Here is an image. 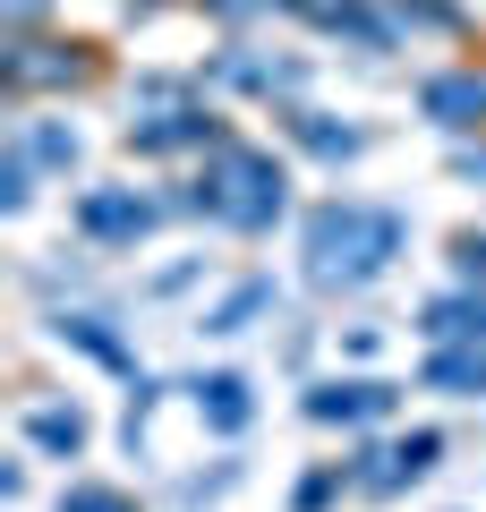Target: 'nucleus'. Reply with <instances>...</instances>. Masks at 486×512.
Listing matches in <instances>:
<instances>
[{
  "mask_svg": "<svg viewBox=\"0 0 486 512\" xmlns=\"http://www.w3.org/2000/svg\"><path fill=\"white\" fill-rule=\"evenodd\" d=\"M401 239H410V222L384 214V205H316L307 214V282L316 291H359L401 256Z\"/></svg>",
  "mask_w": 486,
  "mask_h": 512,
  "instance_id": "f257e3e1",
  "label": "nucleus"
},
{
  "mask_svg": "<svg viewBox=\"0 0 486 512\" xmlns=\"http://www.w3.org/2000/svg\"><path fill=\"white\" fill-rule=\"evenodd\" d=\"M197 205L214 222H231V231H265L282 214V163L273 154H248V146H222L214 171L197 180Z\"/></svg>",
  "mask_w": 486,
  "mask_h": 512,
  "instance_id": "f03ea898",
  "label": "nucleus"
},
{
  "mask_svg": "<svg viewBox=\"0 0 486 512\" xmlns=\"http://www.w3.org/2000/svg\"><path fill=\"white\" fill-rule=\"evenodd\" d=\"M77 222H86L94 239H145V231H154V205L128 197V188H94V197L77 205Z\"/></svg>",
  "mask_w": 486,
  "mask_h": 512,
  "instance_id": "7ed1b4c3",
  "label": "nucleus"
},
{
  "mask_svg": "<svg viewBox=\"0 0 486 512\" xmlns=\"http://www.w3.org/2000/svg\"><path fill=\"white\" fill-rule=\"evenodd\" d=\"M393 410V384H316L307 393V419H384Z\"/></svg>",
  "mask_w": 486,
  "mask_h": 512,
  "instance_id": "20e7f679",
  "label": "nucleus"
},
{
  "mask_svg": "<svg viewBox=\"0 0 486 512\" xmlns=\"http://www.w3.org/2000/svg\"><path fill=\"white\" fill-rule=\"evenodd\" d=\"M418 103H427V120H444V128H478L486 120V77H435Z\"/></svg>",
  "mask_w": 486,
  "mask_h": 512,
  "instance_id": "39448f33",
  "label": "nucleus"
},
{
  "mask_svg": "<svg viewBox=\"0 0 486 512\" xmlns=\"http://www.w3.org/2000/svg\"><path fill=\"white\" fill-rule=\"evenodd\" d=\"M205 137H214L205 111H162V120H137V128H128V146H137V154H180V146H205Z\"/></svg>",
  "mask_w": 486,
  "mask_h": 512,
  "instance_id": "423d86ee",
  "label": "nucleus"
},
{
  "mask_svg": "<svg viewBox=\"0 0 486 512\" xmlns=\"http://www.w3.org/2000/svg\"><path fill=\"white\" fill-rule=\"evenodd\" d=\"M435 444H444V436H410V444H393V453H367L359 487H376V495L410 487V478H418V470H427V461H435Z\"/></svg>",
  "mask_w": 486,
  "mask_h": 512,
  "instance_id": "0eeeda50",
  "label": "nucleus"
},
{
  "mask_svg": "<svg viewBox=\"0 0 486 512\" xmlns=\"http://www.w3.org/2000/svg\"><path fill=\"white\" fill-rule=\"evenodd\" d=\"M427 333L435 342H486V291H452L427 308Z\"/></svg>",
  "mask_w": 486,
  "mask_h": 512,
  "instance_id": "6e6552de",
  "label": "nucleus"
},
{
  "mask_svg": "<svg viewBox=\"0 0 486 512\" xmlns=\"http://www.w3.org/2000/svg\"><path fill=\"white\" fill-rule=\"evenodd\" d=\"M197 402H205V419L231 436V427H248V376H205V384H197Z\"/></svg>",
  "mask_w": 486,
  "mask_h": 512,
  "instance_id": "1a4fd4ad",
  "label": "nucleus"
},
{
  "mask_svg": "<svg viewBox=\"0 0 486 512\" xmlns=\"http://www.w3.org/2000/svg\"><path fill=\"white\" fill-rule=\"evenodd\" d=\"M427 384H444V393H486V350H435Z\"/></svg>",
  "mask_w": 486,
  "mask_h": 512,
  "instance_id": "9d476101",
  "label": "nucleus"
},
{
  "mask_svg": "<svg viewBox=\"0 0 486 512\" xmlns=\"http://www.w3.org/2000/svg\"><path fill=\"white\" fill-rule=\"evenodd\" d=\"M26 436H35L43 453H77V444H86V419H77V410H26Z\"/></svg>",
  "mask_w": 486,
  "mask_h": 512,
  "instance_id": "9b49d317",
  "label": "nucleus"
},
{
  "mask_svg": "<svg viewBox=\"0 0 486 512\" xmlns=\"http://www.w3.org/2000/svg\"><path fill=\"white\" fill-rule=\"evenodd\" d=\"M18 154H26V163L69 171V163H77V137H69V128H18Z\"/></svg>",
  "mask_w": 486,
  "mask_h": 512,
  "instance_id": "f8f14e48",
  "label": "nucleus"
},
{
  "mask_svg": "<svg viewBox=\"0 0 486 512\" xmlns=\"http://www.w3.org/2000/svg\"><path fill=\"white\" fill-rule=\"evenodd\" d=\"M265 299H273V282H239V291H231V299H222V308H214V316H205V333H239V325H248V316H256V308H265Z\"/></svg>",
  "mask_w": 486,
  "mask_h": 512,
  "instance_id": "ddd939ff",
  "label": "nucleus"
},
{
  "mask_svg": "<svg viewBox=\"0 0 486 512\" xmlns=\"http://www.w3.org/2000/svg\"><path fill=\"white\" fill-rule=\"evenodd\" d=\"M290 128H299V146H316V154H333V163H350V154L367 146L359 128H324V120H307V111H299V120H290Z\"/></svg>",
  "mask_w": 486,
  "mask_h": 512,
  "instance_id": "4468645a",
  "label": "nucleus"
},
{
  "mask_svg": "<svg viewBox=\"0 0 486 512\" xmlns=\"http://www.w3.org/2000/svg\"><path fill=\"white\" fill-rule=\"evenodd\" d=\"M69 512H128L120 495H103V487H86V495H69Z\"/></svg>",
  "mask_w": 486,
  "mask_h": 512,
  "instance_id": "2eb2a0df",
  "label": "nucleus"
},
{
  "mask_svg": "<svg viewBox=\"0 0 486 512\" xmlns=\"http://www.w3.org/2000/svg\"><path fill=\"white\" fill-rule=\"evenodd\" d=\"M461 274H486V239H461Z\"/></svg>",
  "mask_w": 486,
  "mask_h": 512,
  "instance_id": "dca6fc26",
  "label": "nucleus"
},
{
  "mask_svg": "<svg viewBox=\"0 0 486 512\" xmlns=\"http://www.w3.org/2000/svg\"><path fill=\"white\" fill-rule=\"evenodd\" d=\"M137 9H154V0H137Z\"/></svg>",
  "mask_w": 486,
  "mask_h": 512,
  "instance_id": "f3484780",
  "label": "nucleus"
}]
</instances>
